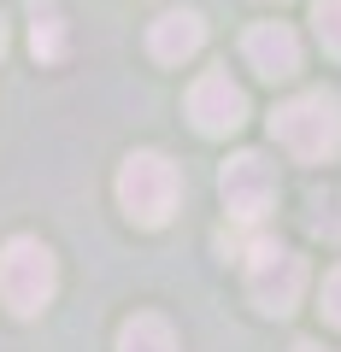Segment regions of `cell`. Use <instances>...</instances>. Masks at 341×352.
<instances>
[{"mask_svg":"<svg viewBox=\"0 0 341 352\" xmlns=\"http://www.w3.org/2000/svg\"><path fill=\"white\" fill-rule=\"evenodd\" d=\"M271 135L306 164H324L341 153V100L329 88H312V94H294L271 112Z\"/></svg>","mask_w":341,"mask_h":352,"instance_id":"1","label":"cell"},{"mask_svg":"<svg viewBox=\"0 0 341 352\" xmlns=\"http://www.w3.org/2000/svg\"><path fill=\"white\" fill-rule=\"evenodd\" d=\"M177 200H183V176L165 153H130L124 159V170H118V206L130 212V223L165 229L171 212H177Z\"/></svg>","mask_w":341,"mask_h":352,"instance_id":"2","label":"cell"},{"mask_svg":"<svg viewBox=\"0 0 341 352\" xmlns=\"http://www.w3.org/2000/svg\"><path fill=\"white\" fill-rule=\"evenodd\" d=\"M59 288V264L36 235H12L0 247V300L12 317H41Z\"/></svg>","mask_w":341,"mask_h":352,"instance_id":"3","label":"cell"},{"mask_svg":"<svg viewBox=\"0 0 341 352\" xmlns=\"http://www.w3.org/2000/svg\"><path fill=\"white\" fill-rule=\"evenodd\" d=\"M306 294V258L277 241H253L247 247V300L271 317H289Z\"/></svg>","mask_w":341,"mask_h":352,"instance_id":"4","label":"cell"},{"mask_svg":"<svg viewBox=\"0 0 341 352\" xmlns=\"http://www.w3.org/2000/svg\"><path fill=\"white\" fill-rule=\"evenodd\" d=\"M218 194H224L229 217L253 229L271 206H277V164H271L265 153H236V159L218 170Z\"/></svg>","mask_w":341,"mask_h":352,"instance_id":"5","label":"cell"},{"mask_svg":"<svg viewBox=\"0 0 341 352\" xmlns=\"http://www.w3.org/2000/svg\"><path fill=\"white\" fill-rule=\"evenodd\" d=\"M189 118L200 135H236L247 124V94L229 82L224 71H206L200 82L189 88Z\"/></svg>","mask_w":341,"mask_h":352,"instance_id":"6","label":"cell"},{"mask_svg":"<svg viewBox=\"0 0 341 352\" xmlns=\"http://www.w3.org/2000/svg\"><path fill=\"white\" fill-rule=\"evenodd\" d=\"M241 53H247V65L265 82H282V76L300 71V41H294L289 24H253L247 36H241Z\"/></svg>","mask_w":341,"mask_h":352,"instance_id":"7","label":"cell"},{"mask_svg":"<svg viewBox=\"0 0 341 352\" xmlns=\"http://www.w3.org/2000/svg\"><path fill=\"white\" fill-rule=\"evenodd\" d=\"M200 41H206L200 12H183V6H171V12H159V18L147 24V53H153L159 65L194 59V53H200Z\"/></svg>","mask_w":341,"mask_h":352,"instance_id":"8","label":"cell"},{"mask_svg":"<svg viewBox=\"0 0 341 352\" xmlns=\"http://www.w3.org/2000/svg\"><path fill=\"white\" fill-rule=\"evenodd\" d=\"M118 352H177V329L165 323V317L141 311L118 329Z\"/></svg>","mask_w":341,"mask_h":352,"instance_id":"9","label":"cell"},{"mask_svg":"<svg viewBox=\"0 0 341 352\" xmlns=\"http://www.w3.org/2000/svg\"><path fill=\"white\" fill-rule=\"evenodd\" d=\"M30 12H36V24H30V47H36V59L41 65H59L65 59V24H59V12H53V0H36Z\"/></svg>","mask_w":341,"mask_h":352,"instance_id":"10","label":"cell"},{"mask_svg":"<svg viewBox=\"0 0 341 352\" xmlns=\"http://www.w3.org/2000/svg\"><path fill=\"white\" fill-rule=\"evenodd\" d=\"M312 30L324 41V53L341 59V0H312Z\"/></svg>","mask_w":341,"mask_h":352,"instance_id":"11","label":"cell"},{"mask_svg":"<svg viewBox=\"0 0 341 352\" xmlns=\"http://www.w3.org/2000/svg\"><path fill=\"white\" fill-rule=\"evenodd\" d=\"M318 311H324V323L341 329V264L324 276V294H318Z\"/></svg>","mask_w":341,"mask_h":352,"instance_id":"12","label":"cell"},{"mask_svg":"<svg viewBox=\"0 0 341 352\" xmlns=\"http://www.w3.org/2000/svg\"><path fill=\"white\" fill-rule=\"evenodd\" d=\"M294 352H324V346H318V340H300V346H294Z\"/></svg>","mask_w":341,"mask_h":352,"instance_id":"13","label":"cell"},{"mask_svg":"<svg viewBox=\"0 0 341 352\" xmlns=\"http://www.w3.org/2000/svg\"><path fill=\"white\" fill-rule=\"evenodd\" d=\"M0 59H6V18H0Z\"/></svg>","mask_w":341,"mask_h":352,"instance_id":"14","label":"cell"}]
</instances>
